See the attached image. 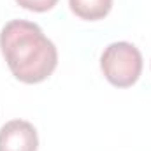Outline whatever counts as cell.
Instances as JSON below:
<instances>
[{
  "label": "cell",
  "instance_id": "7a4b0ae2",
  "mask_svg": "<svg viewBox=\"0 0 151 151\" xmlns=\"http://www.w3.org/2000/svg\"><path fill=\"white\" fill-rule=\"evenodd\" d=\"M100 69L113 86L128 88L142 72V55L130 42H113L102 53Z\"/></svg>",
  "mask_w": 151,
  "mask_h": 151
},
{
  "label": "cell",
  "instance_id": "3957f363",
  "mask_svg": "<svg viewBox=\"0 0 151 151\" xmlns=\"http://www.w3.org/2000/svg\"><path fill=\"white\" fill-rule=\"evenodd\" d=\"M37 130L30 121L12 119L0 128V151H37Z\"/></svg>",
  "mask_w": 151,
  "mask_h": 151
},
{
  "label": "cell",
  "instance_id": "277c9868",
  "mask_svg": "<svg viewBox=\"0 0 151 151\" xmlns=\"http://www.w3.org/2000/svg\"><path fill=\"white\" fill-rule=\"evenodd\" d=\"M69 5L77 18L86 21H99L109 14L113 0H69Z\"/></svg>",
  "mask_w": 151,
  "mask_h": 151
},
{
  "label": "cell",
  "instance_id": "5b68a950",
  "mask_svg": "<svg viewBox=\"0 0 151 151\" xmlns=\"http://www.w3.org/2000/svg\"><path fill=\"white\" fill-rule=\"evenodd\" d=\"M16 2L23 9L34 11V12H46V11L53 9L58 0H16Z\"/></svg>",
  "mask_w": 151,
  "mask_h": 151
},
{
  "label": "cell",
  "instance_id": "6da1fadb",
  "mask_svg": "<svg viewBox=\"0 0 151 151\" xmlns=\"http://www.w3.org/2000/svg\"><path fill=\"white\" fill-rule=\"evenodd\" d=\"M0 49L12 76L27 84L47 79L58 63L56 46L27 19H12L2 28Z\"/></svg>",
  "mask_w": 151,
  "mask_h": 151
}]
</instances>
